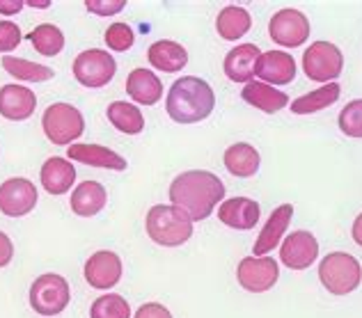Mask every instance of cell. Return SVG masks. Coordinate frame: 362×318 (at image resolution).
Here are the masks:
<instances>
[{
	"instance_id": "obj_34",
	"label": "cell",
	"mask_w": 362,
	"mask_h": 318,
	"mask_svg": "<svg viewBox=\"0 0 362 318\" xmlns=\"http://www.w3.org/2000/svg\"><path fill=\"white\" fill-rule=\"evenodd\" d=\"M23 35L18 30V25L12 21H0V53H9L21 44Z\"/></svg>"
},
{
	"instance_id": "obj_38",
	"label": "cell",
	"mask_w": 362,
	"mask_h": 318,
	"mask_svg": "<svg viewBox=\"0 0 362 318\" xmlns=\"http://www.w3.org/2000/svg\"><path fill=\"white\" fill-rule=\"evenodd\" d=\"M23 9L21 0H0V14H16Z\"/></svg>"
},
{
	"instance_id": "obj_6",
	"label": "cell",
	"mask_w": 362,
	"mask_h": 318,
	"mask_svg": "<svg viewBox=\"0 0 362 318\" xmlns=\"http://www.w3.org/2000/svg\"><path fill=\"white\" fill-rule=\"evenodd\" d=\"M71 300L69 282L62 275H40L30 286V307L40 316H58Z\"/></svg>"
},
{
	"instance_id": "obj_14",
	"label": "cell",
	"mask_w": 362,
	"mask_h": 318,
	"mask_svg": "<svg viewBox=\"0 0 362 318\" xmlns=\"http://www.w3.org/2000/svg\"><path fill=\"white\" fill-rule=\"evenodd\" d=\"M37 108V96L23 85H5L0 88V114L9 122H23L33 117Z\"/></svg>"
},
{
	"instance_id": "obj_31",
	"label": "cell",
	"mask_w": 362,
	"mask_h": 318,
	"mask_svg": "<svg viewBox=\"0 0 362 318\" xmlns=\"http://www.w3.org/2000/svg\"><path fill=\"white\" fill-rule=\"evenodd\" d=\"M90 316L92 318H133L129 302L117 293H108V295L97 298V300L92 302Z\"/></svg>"
},
{
	"instance_id": "obj_35",
	"label": "cell",
	"mask_w": 362,
	"mask_h": 318,
	"mask_svg": "<svg viewBox=\"0 0 362 318\" xmlns=\"http://www.w3.org/2000/svg\"><path fill=\"white\" fill-rule=\"evenodd\" d=\"M85 7H88L92 14L110 16V14L122 12V9L127 7V0H85Z\"/></svg>"
},
{
	"instance_id": "obj_20",
	"label": "cell",
	"mask_w": 362,
	"mask_h": 318,
	"mask_svg": "<svg viewBox=\"0 0 362 318\" xmlns=\"http://www.w3.org/2000/svg\"><path fill=\"white\" fill-rule=\"evenodd\" d=\"M291 216H293L291 204H280L273 211L269 223H266V227L262 229V234L255 243V257H266L275 245H280L282 234L287 231V227L291 223Z\"/></svg>"
},
{
	"instance_id": "obj_8",
	"label": "cell",
	"mask_w": 362,
	"mask_h": 318,
	"mask_svg": "<svg viewBox=\"0 0 362 318\" xmlns=\"http://www.w3.org/2000/svg\"><path fill=\"white\" fill-rule=\"evenodd\" d=\"M117 73V62L108 51L90 48L74 60V76L83 88H103Z\"/></svg>"
},
{
	"instance_id": "obj_15",
	"label": "cell",
	"mask_w": 362,
	"mask_h": 318,
	"mask_svg": "<svg viewBox=\"0 0 362 318\" xmlns=\"http://www.w3.org/2000/svg\"><path fill=\"white\" fill-rule=\"evenodd\" d=\"M255 73L262 81H266V85H271V88L273 85H287L296 78V60L284 51L262 53Z\"/></svg>"
},
{
	"instance_id": "obj_27",
	"label": "cell",
	"mask_w": 362,
	"mask_h": 318,
	"mask_svg": "<svg viewBox=\"0 0 362 318\" xmlns=\"http://www.w3.org/2000/svg\"><path fill=\"white\" fill-rule=\"evenodd\" d=\"M0 62H3V69H5L9 76H14L16 81H25V83H46V81H51L53 76H55V71L51 69V66L30 62V60H25V57L5 55Z\"/></svg>"
},
{
	"instance_id": "obj_9",
	"label": "cell",
	"mask_w": 362,
	"mask_h": 318,
	"mask_svg": "<svg viewBox=\"0 0 362 318\" xmlns=\"http://www.w3.org/2000/svg\"><path fill=\"white\" fill-rule=\"evenodd\" d=\"M312 25L308 21V16L298 9H280L275 12L271 23H269V35L275 44H280L284 48H298L310 40Z\"/></svg>"
},
{
	"instance_id": "obj_19",
	"label": "cell",
	"mask_w": 362,
	"mask_h": 318,
	"mask_svg": "<svg viewBox=\"0 0 362 318\" xmlns=\"http://www.w3.org/2000/svg\"><path fill=\"white\" fill-rule=\"evenodd\" d=\"M127 94L142 105H156L163 99V83L149 69H133L127 76Z\"/></svg>"
},
{
	"instance_id": "obj_37",
	"label": "cell",
	"mask_w": 362,
	"mask_h": 318,
	"mask_svg": "<svg viewBox=\"0 0 362 318\" xmlns=\"http://www.w3.org/2000/svg\"><path fill=\"white\" fill-rule=\"evenodd\" d=\"M12 257H14L12 238H9L5 231H0V268H5V266L12 264Z\"/></svg>"
},
{
	"instance_id": "obj_11",
	"label": "cell",
	"mask_w": 362,
	"mask_h": 318,
	"mask_svg": "<svg viewBox=\"0 0 362 318\" xmlns=\"http://www.w3.org/2000/svg\"><path fill=\"white\" fill-rule=\"evenodd\" d=\"M37 204V188L28 179H7L0 186V211L7 218L28 216Z\"/></svg>"
},
{
	"instance_id": "obj_36",
	"label": "cell",
	"mask_w": 362,
	"mask_h": 318,
	"mask_svg": "<svg viewBox=\"0 0 362 318\" xmlns=\"http://www.w3.org/2000/svg\"><path fill=\"white\" fill-rule=\"evenodd\" d=\"M133 318H173V314H170V310H168V307H163V305L147 302V305L140 307Z\"/></svg>"
},
{
	"instance_id": "obj_30",
	"label": "cell",
	"mask_w": 362,
	"mask_h": 318,
	"mask_svg": "<svg viewBox=\"0 0 362 318\" xmlns=\"http://www.w3.org/2000/svg\"><path fill=\"white\" fill-rule=\"evenodd\" d=\"M28 40L33 42L35 51L40 55H46V57H53L58 55L62 48H64V35L58 25L53 23H42L37 25L35 30L28 35Z\"/></svg>"
},
{
	"instance_id": "obj_28",
	"label": "cell",
	"mask_w": 362,
	"mask_h": 318,
	"mask_svg": "<svg viewBox=\"0 0 362 318\" xmlns=\"http://www.w3.org/2000/svg\"><path fill=\"white\" fill-rule=\"evenodd\" d=\"M106 114L112 126L122 133H127V136H138V133L145 131V117H142V112L133 103L115 101L108 105Z\"/></svg>"
},
{
	"instance_id": "obj_24",
	"label": "cell",
	"mask_w": 362,
	"mask_h": 318,
	"mask_svg": "<svg viewBox=\"0 0 362 318\" xmlns=\"http://www.w3.org/2000/svg\"><path fill=\"white\" fill-rule=\"evenodd\" d=\"M241 96H243L245 103H250V105H255L257 110L269 112V114L280 112L282 108H287V105H289V96L287 94L271 88V85H266V83H257V81L247 83L243 88V92H241Z\"/></svg>"
},
{
	"instance_id": "obj_10",
	"label": "cell",
	"mask_w": 362,
	"mask_h": 318,
	"mask_svg": "<svg viewBox=\"0 0 362 318\" xmlns=\"http://www.w3.org/2000/svg\"><path fill=\"white\" fill-rule=\"evenodd\" d=\"M280 277V268L271 257H245L236 268V279L250 293L271 291Z\"/></svg>"
},
{
	"instance_id": "obj_23",
	"label": "cell",
	"mask_w": 362,
	"mask_h": 318,
	"mask_svg": "<svg viewBox=\"0 0 362 318\" xmlns=\"http://www.w3.org/2000/svg\"><path fill=\"white\" fill-rule=\"evenodd\" d=\"M76 181V167L71 160L53 156L42 165V186L51 195H64L66 190H71Z\"/></svg>"
},
{
	"instance_id": "obj_22",
	"label": "cell",
	"mask_w": 362,
	"mask_h": 318,
	"mask_svg": "<svg viewBox=\"0 0 362 318\" xmlns=\"http://www.w3.org/2000/svg\"><path fill=\"white\" fill-rule=\"evenodd\" d=\"M106 201H108V192L99 181H83L71 192V211L81 218H92L101 213Z\"/></svg>"
},
{
	"instance_id": "obj_4",
	"label": "cell",
	"mask_w": 362,
	"mask_h": 318,
	"mask_svg": "<svg viewBox=\"0 0 362 318\" xmlns=\"http://www.w3.org/2000/svg\"><path fill=\"white\" fill-rule=\"evenodd\" d=\"M319 279L332 295L354 293L362 282V268L356 257L346 252H330L319 264Z\"/></svg>"
},
{
	"instance_id": "obj_21",
	"label": "cell",
	"mask_w": 362,
	"mask_h": 318,
	"mask_svg": "<svg viewBox=\"0 0 362 318\" xmlns=\"http://www.w3.org/2000/svg\"><path fill=\"white\" fill-rule=\"evenodd\" d=\"M147 60L151 62V66L158 71H165V73H177L181 71L184 66L188 64V53L186 48L177 44V42H170V40H160L156 44L149 46L147 51Z\"/></svg>"
},
{
	"instance_id": "obj_39",
	"label": "cell",
	"mask_w": 362,
	"mask_h": 318,
	"mask_svg": "<svg viewBox=\"0 0 362 318\" xmlns=\"http://www.w3.org/2000/svg\"><path fill=\"white\" fill-rule=\"evenodd\" d=\"M351 234H354V240L362 247V213L356 218V223H354V229H351Z\"/></svg>"
},
{
	"instance_id": "obj_25",
	"label": "cell",
	"mask_w": 362,
	"mask_h": 318,
	"mask_svg": "<svg viewBox=\"0 0 362 318\" xmlns=\"http://www.w3.org/2000/svg\"><path fill=\"white\" fill-rule=\"evenodd\" d=\"M252 18L250 12L245 7H236V5H227L221 9V14L216 18V30L223 37L225 42H236L250 30Z\"/></svg>"
},
{
	"instance_id": "obj_26",
	"label": "cell",
	"mask_w": 362,
	"mask_h": 318,
	"mask_svg": "<svg viewBox=\"0 0 362 318\" xmlns=\"http://www.w3.org/2000/svg\"><path fill=\"white\" fill-rule=\"evenodd\" d=\"M259 163H262L259 151L247 142H236L225 151V167L234 177H241V179L252 177L255 172L259 170Z\"/></svg>"
},
{
	"instance_id": "obj_7",
	"label": "cell",
	"mask_w": 362,
	"mask_h": 318,
	"mask_svg": "<svg viewBox=\"0 0 362 318\" xmlns=\"http://www.w3.org/2000/svg\"><path fill=\"white\" fill-rule=\"evenodd\" d=\"M341 69H344V57H341L339 48L330 42H317L303 53V71L310 81L328 85V81L332 83L339 78Z\"/></svg>"
},
{
	"instance_id": "obj_2",
	"label": "cell",
	"mask_w": 362,
	"mask_h": 318,
	"mask_svg": "<svg viewBox=\"0 0 362 318\" xmlns=\"http://www.w3.org/2000/svg\"><path fill=\"white\" fill-rule=\"evenodd\" d=\"M216 94L211 85L197 76H181L168 92L165 108L177 124H197L214 112Z\"/></svg>"
},
{
	"instance_id": "obj_29",
	"label": "cell",
	"mask_w": 362,
	"mask_h": 318,
	"mask_svg": "<svg viewBox=\"0 0 362 318\" xmlns=\"http://www.w3.org/2000/svg\"><path fill=\"white\" fill-rule=\"evenodd\" d=\"M339 92H341L339 83H328V85H323V88L314 90L310 94L298 96V99L291 103V110L296 114H312V112H319L323 108H330L332 103H337Z\"/></svg>"
},
{
	"instance_id": "obj_5",
	"label": "cell",
	"mask_w": 362,
	"mask_h": 318,
	"mask_svg": "<svg viewBox=\"0 0 362 318\" xmlns=\"http://www.w3.org/2000/svg\"><path fill=\"white\" fill-rule=\"evenodd\" d=\"M42 126L46 138L53 144H74V140H78L85 131V119L78 108H74L69 103H53L46 108L42 117Z\"/></svg>"
},
{
	"instance_id": "obj_12",
	"label": "cell",
	"mask_w": 362,
	"mask_h": 318,
	"mask_svg": "<svg viewBox=\"0 0 362 318\" xmlns=\"http://www.w3.org/2000/svg\"><path fill=\"white\" fill-rule=\"evenodd\" d=\"M319 257V243L310 231H293L280 247L282 264L291 271H305L310 268Z\"/></svg>"
},
{
	"instance_id": "obj_13",
	"label": "cell",
	"mask_w": 362,
	"mask_h": 318,
	"mask_svg": "<svg viewBox=\"0 0 362 318\" xmlns=\"http://www.w3.org/2000/svg\"><path fill=\"white\" fill-rule=\"evenodd\" d=\"M85 279L92 288H110L122 279V259L110 252V249H101L94 252L88 261H85Z\"/></svg>"
},
{
	"instance_id": "obj_33",
	"label": "cell",
	"mask_w": 362,
	"mask_h": 318,
	"mask_svg": "<svg viewBox=\"0 0 362 318\" xmlns=\"http://www.w3.org/2000/svg\"><path fill=\"white\" fill-rule=\"evenodd\" d=\"M133 42H136V35H133L131 25L127 23H112L106 30V44L110 51L124 53L133 46Z\"/></svg>"
},
{
	"instance_id": "obj_3",
	"label": "cell",
	"mask_w": 362,
	"mask_h": 318,
	"mask_svg": "<svg viewBox=\"0 0 362 318\" xmlns=\"http://www.w3.org/2000/svg\"><path fill=\"white\" fill-rule=\"evenodd\" d=\"M145 225L149 238L163 247H179L193 236V220L173 204L151 206Z\"/></svg>"
},
{
	"instance_id": "obj_40",
	"label": "cell",
	"mask_w": 362,
	"mask_h": 318,
	"mask_svg": "<svg viewBox=\"0 0 362 318\" xmlns=\"http://www.w3.org/2000/svg\"><path fill=\"white\" fill-rule=\"evenodd\" d=\"M28 5H30V7H42V9H44V7H49L51 3H49V0H46V3H35V0H30Z\"/></svg>"
},
{
	"instance_id": "obj_32",
	"label": "cell",
	"mask_w": 362,
	"mask_h": 318,
	"mask_svg": "<svg viewBox=\"0 0 362 318\" xmlns=\"http://www.w3.org/2000/svg\"><path fill=\"white\" fill-rule=\"evenodd\" d=\"M339 129L349 138H362V99L351 101L341 108Z\"/></svg>"
},
{
	"instance_id": "obj_16",
	"label": "cell",
	"mask_w": 362,
	"mask_h": 318,
	"mask_svg": "<svg viewBox=\"0 0 362 318\" xmlns=\"http://www.w3.org/2000/svg\"><path fill=\"white\" fill-rule=\"evenodd\" d=\"M259 57H262V51L257 44H241L232 48L223 62L225 76L234 83H252Z\"/></svg>"
},
{
	"instance_id": "obj_17",
	"label": "cell",
	"mask_w": 362,
	"mask_h": 318,
	"mask_svg": "<svg viewBox=\"0 0 362 318\" xmlns=\"http://www.w3.org/2000/svg\"><path fill=\"white\" fill-rule=\"evenodd\" d=\"M66 156H69V160H78L83 165H92L101 170H112V172L127 170V158H122L119 153H115L108 147H101V144H69Z\"/></svg>"
},
{
	"instance_id": "obj_1",
	"label": "cell",
	"mask_w": 362,
	"mask_h": 318,
	"mask_svg": "<svg viewBox=\"0 0 362 318\" xmlns=\"http://www.w3.org/2000/svg\"><path fill=\"white\" fill-rule=\"evenodd\" d=\"M225 197V183L211 172L190 170L179 175L170 186V201L190 220H206L218 201Z\"/></svg>"
},
{
	"instance_id": "obj_18",
	"label": "cell",
	"mask_w": 362,
	"mask_h": 318,
	"mask_svg": "<svg viewBox=\"0 0 362 318\" xmlns=\"http://www.w3.org/2000/svg\"><path fill=\"white\" fill-rule=\"evenodd\" d=\"M259 204L247 197H232L218 208V220L232 229H252L259 223Z\"/></svg>"
}]
</instances>
